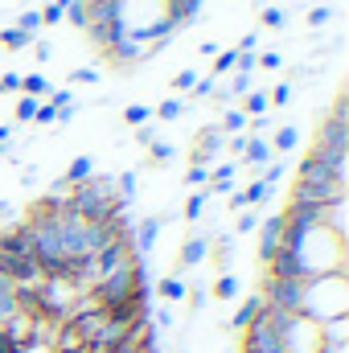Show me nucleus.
Masks as SVG:
<instances>
[{
  "label": "nucleus",
  "mask_w": 349,
  "mask_h": 353,
  "mask_svg": "<svg viewBox=\"0 0 349 353\" xmlns=\"http://www.w3.org/2000/svg\"><path fill=\"white\" fill-rule=\"evenodd\" d=\"M300 312H304L308 321H317V325L337 321V316H349V279H346V271H329V275L304 279Z\"/></svg>",
  "instance_id": "nucleus-1"
},
{
  "label": "nucleus",
  "mask_w": 349,
  "mask_h": 353,
  "mask_svg": "<svg viewBox=\"0 0 349 353\" xmlns=\"http://www.w3.org/2000/svg\"><path fill=\"white\" fill-rule=\"evenodd\" d=\"M300 292H304V279H271V275H267L263 300H267V308H275V312H300Z\"/></svg>",
  "instance_id": "nucleus-2"
},
{
  "label": "nucleus",
  "mask_w": 349,
  "mask_h": 353,
  "mask_svg": "<svg viewBox=\"0 0 349 353\" xmlns=\"http://www.w3.org/2000/svg\"><path fill=\"white\" fill-rule=\"evenodd\" d=\"M222 148H226V136H222V128H218V123L201 128V136H197V148H193V165H210L214 157H222Z\"/></svg>",
  "instance_id": "nucleus-3"
},
{
  "label": "nucleus",
  "mask_w": 349,
  "mask_h": 353,
  "mask_svg": "<svg viewBox=\"0 0 349 353\" xmlns=\"http://www.w3.org/2000/svg\"><path fill=\"white\" fill-rule=\"evenodd\" d=\"M279 239H283V218L271 214L267 222H259V259L263 263H271V255L279 251Z\"/></svg>",
  "instance_id": "nucleus-4"
},
{
  "label": "nucleus",
  "mask_w": 349,
  "mask_h": 353,
  "mask_svg": "<svg viewBox=\"0 0 349 353\" xmlns=\"http://www.w3.org/2000/svg\"><path fill=\"white\" fill-rule=\"evenodd\" d=\"M206 255H210V239H206V234H193V239L181 243V251H177V267H181V271L201 267L206 263Z\"/></svg>",
  "instance_id": "nucleus-5"
},
{
  "label": "nucleus",
  "mask_w": 349,
  "mask_h": 353,
  "mask_svg": "<svg viewBox=\"0 0 349 353\" xmlns=\"http://www.w3.org/2000/svg\"><path fill=\"white\" fill-rule=\"evenodd\" d=\"M263 308H267L263 292H255V296H247V300L239 304V312L230 316V329H235V333H243V329H247L251 321H259V316H263Z\"/></svg>",
  "instance_id": "nucleus-6"
},
{
  "label": "nucleus",
  "mask_w": 349,
  "mask_h": 353,
  "mask_svg": "<svg viewBox=\"0 0 349 353\" xmlns=\"http://www.w3.org/2000/svg\"><path fill=\"white\" fill-rule=\"evenodd\" d=\"M271 144L263 140V136H247V148H243V165H251V169H267L271 165Z\"/></svg>",
  "instance_id": "nucleus-7"
},
{
  "label": "nucleus",
  "mask_w": 349,
  "mask_h": 353,
  "mask_svg": "<svg viewBox=\"0 0 349 353\" xmlns=\"http://www.w3.org/2000/svg\"><path fill=\"white\" fill-rule=\"evenodd\" d=\"M271 144V152H279V157H288L296 144H300V128H292V123H283V128H275V136L267 140Z\"/></svg>",
  "instance_id": "nucleus-8"
},
{
  "label": "nucleus",
  "mask_w": 349,
  "mask_h": 353,
  "mask_svg": "<svg viewBox=\"0 0 349 353\" xmlns=\"http://www.w3.org/2000/svg\"><path fill=\"white\" fill-rule=\"evenodd\" d=\"M90 176H94V157H74V161L66 165L62 181H66V185H83V181H90Z\"/></svg>",
  "instance_id": "nucleus-9"
},
{
  "label": "nucleus",
  "mask_w": 349,
  "mask_h": 353,
  "mask_svg": "<svg viewBox=\"0 0 349 353\" xmlns=\"http://www.w3.org/2000/svg\"><path fill=\"white\" fill-rule=\"evenodd\" d=\"M239 288H243V283H239V275H230V271H222V275L214 279V288H210V296H214V300L222 304V300H235V296H239Z\"/></svg>",
  "instance_id": "nucleus-10"
},
{
  "label": "nucleus",
  "mask_w": 349,
  "mask_h": 353,
  "mask_svg": "<svg viewBox=\"0 0 349 353\" xmlns=\"http://www.w3.org/2000/svg\"><path fill=\"white\" fill-rule=\"evenodd\" d=\"M157 292H161V296H165L169 304H181V300L189 296V283H185L181 275H165V279L157 283Z\"/></svg>",
  "instance_id": "nucleus-11"
},
{
  "label": "nucleus",
  "mask_w": 349,
  "mask_h": 353,
  "mask_svg": "<svg viewBox=\"0 0 349 353\" xmlns=\"http://www.w3.org/2000/svg\"><path fill=\"white\" fill-rule=\"evenodd\" d=\"M50 79H46V74H37V70H33V74H21V94H33V99H46V94H50Z\"/></svg>",
  "instance_id": "nucleus-12"
},
{
  "label": "nucleus",
  "mask_w": 349,
  "mask_h": 353,
  "mask_svg": "<svg viewBox=\"0 0 349 353\" xmlns=\"http://www.w3.org/2000/svg\"><path fill=\"white\" fill-rule=\"evenodd\" d=\"M206 201H210V189L189 193V197H185V210H181V214H185V222H197V218L206 214Z\"/></svg>",
  "instance_id": "nucleus-13"
},
{
  "label": "nucleus",
  "mask_w": 349,
  "mask_h": 353,
  "mask_svg": "<svg viewBox=\"0 0 349 353\" xmlns=\"http://www.w3.org/2000/svg\"><path fill=\"white\" fill-rule=\"evenodd\" d=\"M267 107H271V103H267V90H247V99H243L239 111H243L247 119H255V115H267Z\"/></svg>",
  "instance_id": "nucleus-14"
},
{
  "label": "nucleus",
  "mask_w": 349,
  "mask_h": 353,
  "mask_svg": "<svg viewBox=\"0 0 349 353\" xmlns=\"http://www.w3.org/2000/svg\"><path fill=\"white\" fill-rule=\"evenodd\" d=\"M37 107H41V99H33V94H17V107H12V115H17V123H33V115H37Z\"/></svg>",
  "instance_id": "nucleus-15"
},
{
  "label": "nucleus",
  "mask_w": 349,
  "mask_h": 353,
  "mask_svg": "<svg viewBox=\"0 0 349 353\" xmlns=\"http://www.w3.org/2000/svg\"><path fill=\"white\" fill-rule=\"evenodd\" d=\"M148 119H152V107H148V103H128V107H123V123H128V128H144Z\"/></svg>",
  "instance_id": "nucleus-16"
},
{
  "label": "nucleus",
  "mask_w": 349,
  "mask_h": 353,
  "mask_svg": "<svg viewBox=\"0 0 349 353\" xmlns=\"http://www.w3.org/2000/svg\"><path fill=\"white\" fill-rule=\"evenodd\" d=\"M321 341H349V316L325 321V325H321Z\"/></svg>",
  "instance_id": "nucleus-17"
},
{
  "label": "nucleus",
  "mask_w": 349,
  "mask_h": 353,
  "mask_svg": "<svg viewBox=\"0 0 349 353\" xmlns=\"http://www.w3.org/2000/svg\"><path fill=\"white\" fill-rule=\"evenodd\" d=\"M235 62H239V50H222V54H214V74H210V79L235 74Z\"/></svg>",
  "instance_id": "nucleus-18"
},
{
  "label": "nucleus",
  "mask_w": 349,
  "mask_h": 353,
  "mask_svg": "<svg viewBox=\"0 0 349 353\" xmlns=\"http://www.w3.org/2000/svg\"><path fill=\"white\" fill-rule=\"evenodd\" d=\"M222 132H235V136H243V128H247V115L239 111V107H226L222 111V123H218Z\"/></svg>",
  "instance_id": "nucleus-19"
},
{
  "label": "nucleus",
  "mask_w": 349,
  "mask_h": 353,
  "mask_svg": "<svg viewBox=\"0 0 349 353\" xmlns=\"http://www.w3.org/2000/svg\"><path fill=\"white\" fill-rule=\"evenodd\" d=\"M0 41H4V50H25V46H33V37H29V33H21L17 25H8V29L0 33Z\"/></svg>",
  "instance_id": "nucleus-20"
},
{
  "label": "nucleus",
  "mask_w": 349,
  "mask_h": 353,
  "mask_svg": "<svg viewBox=\"0 0 349 353\" xmlns=\"http://www.w3.org/2000/svg\"><path fill=\"white\" fill-rule=\"evenodd\" d=\"M185 115V99H165L161 107H157V119H165V123H173Z\"/></svg>",
  "instance_id": "nucleus-21"
},
{
  "label": "nucleus",
  "mask_w": 349,
  "mask_h": 353,
  "mask_svg": "<svg viewBox=\"0 0 349 353\" xmlns=\"http://www.w3.org/2000/svg\"><path fill=\"white\" fill-rule=\"evenodd\" d=\"M17 29H21V33H29V37H33V33H37V29H41V12H37V8H25V12H21V17H17Z\"/></svg>",
  "instance_id": "nucleus-22"
},
{
  "label": "nucleus",
  "mask_w": 349,
  "mask_h": 353,
  "mask_svg": "<svg viewBox=\"0 0 349 353\" xmlns=\"http://www.w3.org/2000/svg\"><path fill=\"white\" fill-rule=\"evenodd\" d=\"M251 230H259V214L255 210H239V222H235L230 234H251Z\"/></svg>",
  "instance_id": "nucleus-23"
},
{
  "label": "nucleus",
  "mask_w": 349,
  "mask_h": 353,
  "mask_svg": "<svg viewBox=\"0 0 349 353\" xmlns=\"http://www.w3.org/2000/svg\"><path fill=\"white\" fill-rule=\"evenodd\" d=\"M185 185L206 189V185H210V165H189V169H185Z\"/></svg>",
  "instance_id": "nucleus-24"
},
{
  "label": "nucleus",
  "mask_w": 349,
  "mask_h": 353,
  "mask_svg": "<svg viewBox=\"0 0 349 353\" xmlns=\"http://www.w3.org/2000/svg\"><path fill=\"white\" fill-rule=\"evenodd\" d=\"M239 193H243V201H247V205H259V201H267V185H263L259 176H255L247 189H239Z\"/></svg>",
  "instance_id": "nucleus-25"
},
{
  "label": "nucleus",
  "mask_w": 349,
  "mask_h": 353,
  "mask_svg": "<svg viewBox=\"0 0 349 353\" xmlns=\"http://www.w3.org/2000/svg\"><path fill=\"white\" fill-rule=\"evenodd\" d=\"M37 12H41V25H62V21H66V8H62L58 0H50V4L37 8Z\"/></svg>",
  "instance_id": "nucleus-26"
},
{
  "label": "nucleus",
  "mask_w": 349,
  "mask_h": 353,
  "mask_svg": "<svg viewBox=\"0 0 349 353\" xmlns=\"http://www.w3.org/2000/svg\"><path fill=\"white\" fill-rule=\"evenodd\" d=\"M148 157L165 165V161H173V157H177V148L169 144V140H152V144H148Z\"/></svg>",
  "instance_id": "nucleus-27"
},
{
  "label": "nucleus",
  "mask_w": 349,
  "mask_h": 353,
  "mask_svg": "<svg viewBox=\"0 0 349 353\" xmlns=\"http://www.w3.org/2000/svg\"><path fill=\"white\" fill-rule=\"evenodd\" d=\"M193 83H197V70H189V66L173 74V90H177V94H189V90H193Z\"/></svg>",
  "instance_id": "nucleus-28"
},
{
  "label": "nucleus",
  "mask_w": 349,
  "mask_h": 353,
  "mask_svg": "<svg viewBox=\"0 0 349 353\" xmlns=\"http://www.w3.org/2000/svg\"><path fill=\"white\" fill-rule=\"evenodd\" d=\"M70 83L74 87H90V83H99V70L94 66H79V70H70Z\"/></svg>",
  "instance_id": "nucleus-29"
},
{
  "label": "nucleus",
  "mask_w": 349,
  "mask_h": 353,
  "mask_svg": "<svg viewBox=\"0 0 349 353\" xmlns=\"http://www.w3.org/2000/svg\"><path fill=\"white\" fill-rule=\"evenodd\" d=\"M66 21H70L74 29H87V4H83V0H74V4L66 8Z\"/></svg>",
  "instance_id": "nucleus-30"
},
{
  "label": "nucleus",
  "mask_w": 349,
  "mask_h": 353,
  "mask_svg": "<svg viewBox=\"0 0 349 353\" xmlns=\"http://www.w3.org/2000/svg\"><path fill=\"white\" fill-rule=\"evenodd\" d=\"M329 21H333V8H329V4H317V8H308V25H312V29L329 25Z\"/></svg>",
  "instance_id": "nucleus-31"
},
{
  "label": "nucleus",
  "mask_w": 349,
  "mask_h": 353,
  "mask_svg": "<svg viewBox=\"0 0 349 353\" xmlns=\"http://www.w3.org/2000/svg\"><path fill=\"white\" fill-rule=\"evenodd\" d=\"M247 90H251V74H239V70H235V74H230V87H226V94H235V99H243Z\"/></svg>",
  "instance_id": "nucleus-32"
},
{
  "label": "nucleus",
  "mask_w": 349,
  "mask_h": 353,
  "mask_svg": "<svg viewBox=\"0 0 349 353\" xmlns=\"http://www.w3.org/2000/svg\"><path fill=\"white\" fill-rule=\"evenodd\" d=\"M263 25L267 29H283L288 25V12L283 8H263Z\"/></svg>",
  "instance_id": "nucleus-33"
},
{
  "label": "nucleus",
  "mask_w": 349,
  "mask_h": 353,
  "mask_svg": "<svg viewBox=\"0 0 349 353\" xmlns=\"http://www.w3.org/2000/svg\"><path fill=\"white\" fill-rule=\"evenodd\" d=\"M255 66H259V70H279V66H283V58H279L275 50H267V54H255Z\"/></svg>",
  "instance_id": "nucleus-34"
},
{
  "label": "nucleus",
  "mask_w": 349,
  "mask_h": 353,
  "mask_svg": "<svg viewBox=\"0 0 349 353\" xmlns=\"http://www.w3.org/2000/svg\"><path fill=\"white\" fill-rule=\"evenodd\" d=\"M267 103H275V107H288V103H292V83H279V87L267 94Z\"/></svg>",
  "instance_id": "nucleus-35"
},
{
  "label": "nucleus",
  "mask_w": 349,
  "mask_h": 353,
  "mask_svg": "<svg viewBox=\"0 0 349 353\" xmlns=\"http://www.w3.org/2000/svg\"><path fill=\"white\" fill-rule=\"evenodd\" d=\"M0 94H21V74H17V70L0 74Z\"/></svg>",
  "instance_id": "nucleus-36"
},
{
  "label": "nucleus",
  "mask_w": 349,
  "mask_h": 353,
  "mask_svg": "<svg viewBox=\"0 0 349 353\" xmlns=\"http://www.w3.org/2000/svg\"><path fill=\"white\" fill-rule=\"evenodd\" d=\"M214 90H218V79H197V83H193V90H189V94H193V99H210Z\"/></svg>",
  "instance_id": "nucleus-37"
},
{
  "label": "nucleus",
  "mask_w": 349,
  "mask_h": 353,
  "mask_svg": "<svg viewBox=\"0 0 349 353\" xmlns=\"http://www.w3.org/2000/svg\"><path fill=\"white\" fill-rule=\"evenodd\" d=\"M255 46H259V33H243L235 50H239V54H255Z\"/></svg>",
  "instance_id": "nucleus-38"
},
{
  "label": "nucleus",
  "mask_w": 349,
  "mask_h": 353,
  "mask_svg": "<svg viewBox=\"0 0 349 353\" xmlns=\"http://www.w3.org/2000/svg\"><path fill=\"white\" fill-rule=\"evenodd\" d=\"M33 54H37V62H50V58H54V50H50L46 41H37V50H33Z\"/></svg>",
  "instance_id": "nucleus-39"
},
{
  "label": "nucleus",
  "mask_w": 349,
  "mask_h": 353,
  "mask_svg": "<svg viewBox=\"0 0 349 353\" xmlns=\"http://www.w3.org/2000/svg\"><path fill=\"white\" fill-rule=\"evenodd\" d=\"M12 140V123H0V144H8Z\"/></svg>",
  "instance_id": "nucleus-40"
},
{
  "label": "nucleus",
  "mask_w": 349,
  "mask_h": 353,
  "mask_svg": "<svg viewBox=\"0 0 349 353\" xmlns=\"http://www.w3.org/2000/svg\"><path fill=\"white\" fill-rule=\"evenodd\" d=\"M111 353H148V350H140V345H119V350H111Z\"/></svg>",
  "instance_id": "nucleus-41"
},
{
  "label": "nucleus",
  "mask_w": 349,
  "mask_h": 353,
  "mask_svg": "<svg viewBox=\"0 0 349 353\" xmlns=\"http://www.w3.org/2000/svg\"><path fill=\"white\" fill-rule=\"evenodd\" d=\"M4 214H8V201H4V197H0V218H4Z\"/></svg>",
  "instance_id": "nucleus-42"
},
{
  "label": "nucleus",
  "mask_w": 349,
  "mask_h": 353,
  "mask_svg": "<svg viewBox=\"0 0 349 353\" xmlns=\"http://www.w3.org/2000/svg\"><path fill=\"white\" fill-rule=\"evenodd\" d=\"M58 4H62V8H70V4H74V0H58Z\"/></svg>",
  "instance_id": "nucleus-43"
},
{
  "label": "nucleus",
  "mask_w": 349,
  "mask_h": 353,
  "mask_svg": "<svg viewBox=\"0 0 349 353\" xmlns=\"http://www.w3.org/2000/svg\"><path fill=\"white\" fill-rule=\"evenodd\" d=\"M79 353H87V350H79Z\"/></svg>",
  "instance_id": "nucleus-44"
}]
</instances>
